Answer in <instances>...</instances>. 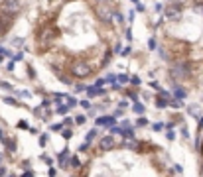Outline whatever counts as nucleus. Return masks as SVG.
Instances as JSON below:
<instances>
[{"instance_id": "9", "label": "nucleus", "mask_w": 203, "mask_h": 177, "mask_svg": "<svg viewBox=\"0 0 203 177\" xmlns=\"http://www.w3.org/2000/svg\"><path fill=\"white\" fill-rule=\"evenodd\" d=\"M4 146L8 148V151H14L16 150V146H14V142H12V140H4Z\"/></svg>"}, {"instance_id": "7", "label": "nucleus", "mask_w": 203, "mask_h": 177, "mask_svg": "<svg viewBox=\"0 0 203 177\" xmlns=\"http://www.w3.org/2000/svg\"><path fill=\"white\" fill-rule=\"evenodd\" d=\"M95 124H97V126H114L117 122H114L113 116H101V118H97Z\"/></svg>"}, {"instance_id": "17", "label": "nucleus", "mask_w": 203, "mask_h": 177, "mask_svg": "<svg viewBox=\"0 0 203 177\" xmlns=\"http://www.w3.org/2000/svg\"><path fill=\"white\" fill-rule=\"evenodd\" d=\"M146 124H148L146 118H140V120H138V126H146Z\"/></svg>"}, {"instance_id": "12", "label": "nucleus", "mask_w": 203, "mask_h": 177, "mask_svg": "<svg viewBox=\"0 0 203 177\" xmlns=\"http://www.w3.org/2000/svg\"><path fill=\"white\" fill-rule=\"evenodd\" d=\"M118 83H121V85H124V83H128V75H118Z\"/></svg>"}, {"instance_id": "4", "label": "nucleus", "mask_w": 203, "mask_h": 177, "mask_svg": "<svg viewBox=\"0 0 203 177\" xmlns=\"http://www.w3.org/2000/svg\"><path fill=\"white\" fill-rule=\"evenodd\" d=\"M2 12L4 14H10V16H14V14H18L20 10H22V0H2Z\"/></svg>"}, {"instance_id": "15", "label": "nucleus", "mask_w": 203, "mask_h": 177, "mask_svg": "<svg viewBox=\"0 0 203 177\" xmlns=\"http://www.w3.org/2000/svg\"><path fill=\"white\" fill-rule=\"evenodd\" d=\"M156 104H158V106H166V104H168V102H166L164 99H158V100H156Z\"/></svg>"}, {"instance_id": "22", "label": "nucleus", "mask_w": 203, "mask_h": 177, "mask_svg": "<svg viewBox=\"0 0 203 177\" xmlns=\"http://www.w3.org/2000/svg\"><path fill=\"white\" fill-rule=\"evenodd\" d=\"M99 2H103V0H99Z\"/></svg>"}, {"instance_id": "21", "label": "nucleus", "mask_w": 203, "mask_h": 177, "mask_svg": "<svg viewBox=\"0 0 203 177\" xmlns=\"http://www.w3.org/2000/svg\"><path fill=\"white\" fill-rule=\"evenodd\" d=\"M0 61H2V57H0Z\"/></svg>"}, {"instance_id": "20", "label": "nucleus", "mask_w": 203, "mask_h": 177, "mask_svg": "<svg viewBox=\"0 0 203 177\" xmlns=\"http://www.w3.org/2000/svg\"><path fill=\"white\" fill-rule=\"evenodd\" d=\"M63 136L65 138H71V130H63Z\"/></svg>"}, {"instance_id": "19", "label": "nucleus", "mask_w": 203, "mask_h": 177, "mask_svg": "<svg viewBox=\"0 0 203 177\" xmlns=\"http://www.w3.org/2000/svg\"><path fill=\"white\" fill-rule=\"evenodd\" d=\"M148 45H150V47H152V49H154V47H156V40H154V37H152V40H150V41H148Z\"/></svg>"}, {"instance_id": "13", "label": "nucleus", "mask_w": 203, "mask_h": 177, "mask_svg": "<svg viewBox=\"0 0 203 177\" xmlns=\"http://www.w3.org/2000/svg\"><path fill=\"white\" fill-rule=\"evenodd\" d=\"M95 136H97V130H91V132H89V134H87V144H89V142H91V140H93V138H95Z\"/></svg>"}, {"instance_id": "8", "label": "nucleus", "mask_w": 203, "mask_h": 177, "mask_svg": "<svg viewBox=\"0 0 203 177\" xmlns=\"http://www.w3.org/2000/svg\"><path fill=\"white\" fill-rule=\"evenodd\" d=\"M101 88H97V87H91L89 88V95H87V96H89V99H93V96H97V95H101Z\"/></svg>"}, {"instance_id": "6", "label": "nucleus", "mask_w": 203, "mask_h": 177, "mask_svg": "<svg viewBox=\"0 0 203 177\" xmlns=\"http://www.w3.org/2000/svg\"><path fill=\"white\" fill-rule=\"evenodd\" d=\"M99 148H101V150H113L114 148V140H113V136H105L103 138L101 142H99Z\"/></svg>"}, {"instance_id": "16", "label": "nucleus", "mask_w": 203, "mask_h": 177, "mask_svg": "<svg viewBox=\"0 0 203 177\" xmlns=\"http://www.w3.org/2000/svg\"><path fill=\"white\" fill-rule=\"evenodd\" d=\"M130 83H132V85H138L140 79H138V77H130Z\"/></svg>"}, {"instance_id": "2", "label": "nucleus", "mask_w": 203, "mask_h": 177, "mask_svg": "<svg viewBox=\"0 0 203 177\" xmlns=\"http://www.w3.org/2000/svg\"><path fill=\"white\" fill-rule=\"evenodd\" d=\"M71 73H73L75 79H85V77H89V75L93 73V67H91L89 63H85V61H77V63L71 65Z\"/></svg>"}, {"instance_id": "11", "label": "nucleus", "mask_w": 203, "mask_h": 177, "mask_svg": "<svg viewBox=\"0 0 203 177\" xmlns=\"http://www.w3.org/2000/svg\"><path fill=\"white\" fill-rule=\"evenodd\" d=\"M173 95H176L177 99H184V96H185V91H184V88H176V92H173Z\"/></svg>"}, {"instance_id": "18", "label": "nucleus", "mask_w": 203, "mask_h": 177, "mask_svg": "<svg viewBox=\"0 0 203 177\" xmlns=\"http://www.w3.org/2000/svg\"><path fill=\"white\" fill-rule=\"evenodd\" d=\"M18 126H20V128H22V130H26V128H28V124H26V122H24V120H20V122H18Z\"/></svg>"}, {"instance_id": "3", "label": "nucleus", "mask_w": 203, "mask_h": 177, "mask_svg": "<svg viewBox=\"0 0 203 177\" xmlns=\"http://www.w3.org/2000/svg\"><path fill=\"white\" fill-rule=\"evenodd\" d=\"M95 14L99 16V18L103 20V22H109L110 18H113V8H110V4L107 2V0H103V2H97V6H95Z\"/></svg>"}, {"instance_id": "10", "label": "nucleus", "mask_w": 203, "mask_h": 177, "mask_svg": "<svg viewBox=\"0 0 203 177\" xmlns=\"http://www.w3.org/2000/svg\"><path fill=\"white\" fill-rule=\"evenodd\" d=\"M134 112H136V114H142V112H144V106H142L140 102H134Z\"/></svg>"}, {"instance_id": "1", "label": "nucleus", "mask_w": 203, "mask_h": 177, "mask_svg": "<svg viewBox=\"0 0 203 177\" xmlns=\"http://www.w3.org/2000/svg\"><path fill=\"white\" fill-rule=\"evenodd\" d=\"M170 73H172V77H176V79H187L189 75H191V63L189 61H177L176 65L170 69Z\"/></svg>"}, {"instance_id": "14", "label": "nucleus", "mask_w": 203, "mask_h": 177, "mask_svg": "<svg viewBox=\"0 0 203 177\" xmlns=\"http://www.w3.org/2000/svg\"><path fill=\"white\" fill-rule=\"evenodd\" d=\"M75 122H77V124H85V116H83V114H79V116L75 118Z\"/></svg>"}, {"instance_id": "5", "label": "nucleus", "mask_w": 203, "mask_h": 177, "mask_svg": "<svg viewBox=\"0 0 203 177\" xmlns=\"http://www.w3.org/2000/svg\"><path fill=\"white\" fill-rule=\"evenodd\" d=\"M181 12H184V6H177V4H172L166 8V18L168 20H181Z\"/></svg>"}]
</instances>
